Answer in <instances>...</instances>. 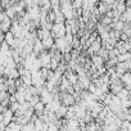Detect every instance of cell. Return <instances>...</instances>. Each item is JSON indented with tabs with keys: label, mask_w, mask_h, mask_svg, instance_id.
Wrapping results in <instances>:
<instances>
[{
	"label": "cell",
	"mask_w": 131,
	"mask_h": 131,
	"mask_svg": "<svg viewBox=\"0 0 131 131\" xmlns=\"http://www.w3.org/2000/svg\"><path fill=\"white\" fill-rule=\"evenodd\" d=\"M32 109H34V114H36V116L39 117V116H41V114L44 113V111H45V104H42L41 102H39V103H36V104L32 107Z\"/></svg>",
	"instance_id": "10"
},
{
	"label": "cell",
	"mask_w": 131,
	"mask_h": 131,
	"mask_svg": "<svg viewBox=\"0 0 131 131\" xmlns=\"http://www.w3.org/2000/svg\"><path fill=\"white\" fill-rule=\"evenodd\" d=\"M91 64L95 67V70H99V68H102V67H104V60L98 55V54H95V55H91Z\"/></svg>",
	"instance_id": "5"
},
{
	"label": "cell",
	"mask_w": 131,
	"mask_h": 131,
	"mask_svg": "<svg viewBox=\"0 0 131 131\" xmlns=\"http://www.w3.org/2000/svg\"><path fill=\"white\" fill-rule=\"evenodd\" d=\"M90 79L88 76H84V77H79V85L81 88L82 91H88V88L90 86Z\"/></svg>",
	"instance_id": "6"
},
{
	"label": "cell",
	"mask_w": 131,
	"mask_h": 131,
	"mask_svg": "<svg viewBox=\"0 0 131 131\" xmlns=\"http://www.w3.org/2000/svg\"><path fill=\"white\" fill-rule=\"evenodd\" d=\"M59 96H60V104L64 105V107H67V108L68 107H72L76 103V100L73 99V96L71 94H68V93H60Z\"/></svg>",
	"instance_id": "2"
},
{
	"label": "cell",
	"mask_w": 131,
	"mask_h": 131,
	"mask_svg": "<svg viewBox=\"0 0 131 131\" xmlns=\"http://www.w3.org/2000/svg\"><path fill=\"white\" fill-rule=\"evenodd\" d=\"M10 26H12V21H10L9 18L4 19L3 22H0V32L7 34V32L10 30Z\"/></svg>",
	"instance_id": "8"
},
{
	"label": "cell",
	"mask_w": 131,
	"mask_h": 131,
	"mask_svg": "<svg viewBox=\"0 0 131 131\" xmlns=\"http://www.w3.org/2000/svg\"><path fill=\"white\" fill-rule=\"evenodd\" d=\"M42 51H45V50H44V46H42L41 41H40V40H36V41L32 44V53H34L35 55H39V54H41Z\"/></svg>",
	"instance_id": "7"
},
{
	"label": "cell",
	"mask_w": 131,
	"mask_h": 131,
	"mask_svg": "<svg viewBox=\"0 0 131 131\" xmlns=\"http://www.w3.org/2000/svg\"><path fill=\"white\" fill-rule=\"evenodd\" d=\"M2 116H3V123H4L5 126L9 125L10 122H13V119H14V113H13L10 109H8V108L4 109V112L2 113Z\"/></svg>",
	"instance_id": "4"
},
{
	"label": "cell",
	"mask_w": 131,
	"mask_h": 131,
	"mask_svg": "<svg viewBox=\"0 0 131 131\" xmlns=\"http://www.w3.org/2000/svg\"><path fill=\"white\" fill-rule=\"evenodd\" d=\"M128 95H130L128 90L123 88V89H122V90H121V91L117 94V98H118L119 100H122V99H127V98H128Z\"/></svg>",
	"instance_id": "15"
},
{
	"label": "cell",
	"mask_w": 131,
	"mask_h": 131,
	"mask_svg": "<svg viewBox=\"0 0 131 131\" xmlns=\"http://www.w3.org/2000/svg\"><path fill=\"white\" fill-rule=\"evenodd\" d=\"M50 58H51V57H50L49 51H42L41 54L37 55V59H39V62H40V64H41V68H48V70H49Z\"/></svg>",
	"instance_id": "3"
},
{
	"label": "cell",
	"mask_w": 131,
	"mask_h": 131,
	"mask_svg": "<svg viewBox=\"0 0 131 131\" xmlns=\"http://www.w3.org/2000/svg\"><path fill=\"white\" fill-rule=\"evenodd\" d=\"M7 79H9V80H18L19 79V73H18V70L17 68H13V70H9V72H8V75H7Z\"/></svg>",
	"instance_id": "13"
},
{
	"label": "cell",
	"mask_w": 131,
	"mask_h": 131,
	"mask_svg": "<svg viewBox=\"0 0 131 131\" xmlns=\"http://www.w3.org/2000/svg\"><path fill=\"white\" fill-rule=\"evenodd\" d=\"M81 7H82V2H81V0H75V2H72L73 10H79V9H81Z\"/></svg>",
	"instance_id": "17"
},
{
	"label": "cell",
	"mask_w": 131,
	"mask_h": 131,
	"mask_svg": "<svg viewBox=\"0 0 131 131\" xmlns=\"http://www.w3.org/2000/svg\"><path fill=\"white\" fill-rule=\"evenodd\" d=\"M117 131H122V130H119V128H118V130H117Z\"/></svg>",
	"instance_id": "21"
},
{
	"label": "cell",
	"mask_w": 131,
	"mask_h": 131,
	"mask_svg": "<svg viewBox=\"0 0 131 131\" xmlns=\"http://www.w3.org/2000/svg\"><path fill=\"white\" fill-rule=\"evenodd\" d=\"M21 128H22V126H21L18 122L13 121V122H10L9 125H7L5 131H21Z\"/></svg>",
	"instance_id": "11"
},
{
	"label": "cell",
	"mask_w": 131,
	"mask_h": 131,
	"mask_svg": "<svg viewBox=\"0 0 131 131\" xmlns=\"http://www.w3.org/2000/svg\"><path fill=\"white\" fill-rule=\"evenodd\" d=\"M130 58H131V54H130V51H127V53L119 54L117 57V60H118V63H123V62H130Z\"/></svg>",
	"instance_id": "14"
},
{
	"label": "cell",
	"mask_w": 131,
	"mask_h": 131,
	"mask_svg": "<svg viewBox=\"0 0 131 131\" xmlns=\"http://www.w3.org/2000/svg\"><path fill=\"white\" fill-rule=\"evenodd\" d=\"M14 39H16V37H14L9 31H8L7 34H4V42H5V44H8V46H9V48H12V46H13V44H14Z\"/></svg>",
	"instance_id": "12"
},
{
	"label": "cell",
	"mask_w": 131,
	"mask_h": 131,
	"mask_svg": "<svg viewBox=\"0 0 131 131\" xmlns=\"http://www.w3.org/2000/svg\"><path fill=\"white\" fill-rule=\"evenodd\" d=\"M0 70H2V64H0Z\"/></svg>",
	"instance_id": "20"
},
{
	"label": "cell",
	"mask_w": 131,
	"mask_h": 131,
	"mask_svg": "<svg viewBox=\"0 0 131 131\" xmlns=\"http://www.w3.org/2000/svg\"><path fill=\"white\" fill-rule=\"evenodd\" d=\"M34 130H35V126H34L32 122H28V123L23 125L22 128H21V131H34Z\"/></svg>",
	"instance_id": "16"
},
{
	"label": "cell",
	"mask_w": 131,
	"mask_h": 131,
	"mask_svg": "<svg viewBox=\"0 0 131 131\" xmlns=\"http://www.w3.org/2000/svg\"><path fill=\"white\" fill-rule=\"evenodd\" d=\"M59 7H60V12L64 16L66 21L73 19L75 10L72 8V2H68V0H62V2H59Z\"/></svg>",
	"instance_id": "1"
},
{
	"label": "cell",
	"mask_w": 131,
	"mask_h": 131,
	"mask_svg": "<svg viewBox=\"0 0 131 131\" xmlns=\"http://www.w3.org/2000/svg\"><path fill=\"white\" fill-rule=\"evenodd\" d=\"M4 109H5V108H4V107H2V105H0V114H2V113H3V112H4Z\"/></svg>",
	"instance_id": "19"
},
{
	"label": "cell",
	"mask_w": 131,
	"mask_h": 131,
	"mask_svg": "<svg viewBox=\"0 0 131 131\" xmlns=\"http://www.w3.org/2000/svg\"><path fill=\"white\" fill-rule=\"evenodd\" d=\"M41 44H42L45 51H46V50H50V49L54 46V39H53L51 36H50V37H46V39L41 40Z\"/></svg>",
	"instance_id": "9"
},
{
	"label": "cell",
	"mask_w": 131,
	"mask_h": 131,
	"mask_svg": "<svg viewBox=\"0 0 131 131\" xmlns=\"http://www.w3.org/2000/svg\"><path fill=\"white\" fill-rule=\"evenodd\" d=\"M18 108H19V104H18L17 102H16V103H10V104L8 105V109H10L13 113H14V112L18 109Z\"/></svg>",
	"instance_id": "18"
}]
</instances>
